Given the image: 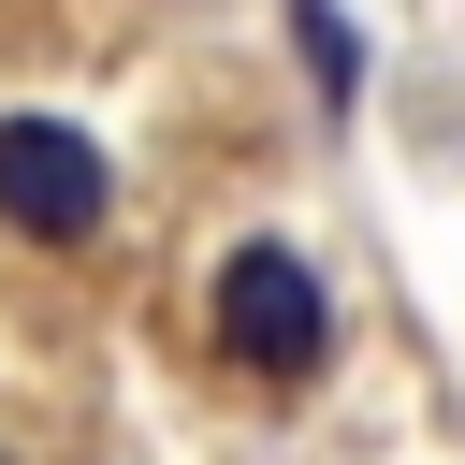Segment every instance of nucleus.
I'll return each instance as SVG.
<instances>
[{"mask_svg":"<svg viewBox=\"0 0 465 465\" xmlns=\"http://www.w3.org/2000/svg\"><path fill=\"white\" fill-rule=\"evenodd\" d=\"M291 44H305V73H320V102L349 116V102H363V44H349V15H334V0H291Z\"/></svg>","mask_w":465,"mask_h":465,"instance_id":"7ed1b4c3","label":"nucleus"},{"mask_svg":"<svg viewBox=\"0 0 465 465\" xmlns=\"http://www.w3.org/2000/svg\"><path fill=\"white\" fill-rule=\"evenodd\" d=\"M203 320H218V363L262 378V392H305V378L334 363V291H320V262H305L291 232H232Z\"/></svg>","mask_w":465,"mask_h":465,"instance_id":"f257e3e1","label":"nucleus"},{"mask_svg":"<svg viewBox=\"0 0 465 465\" xmlns=\"http://www.w3.org/2000/svg\"><path fill=\"white\" fill-rule=\"evenodd\" d=\"M102 218H116V160H102L73 116L15 102V116H0V232L44 247V262H73V247H102Z\"/></svg>","mask_w":465,"mask_h":465,"instance_id":"f03ea898","label":"nucleus"}]
</instances>
